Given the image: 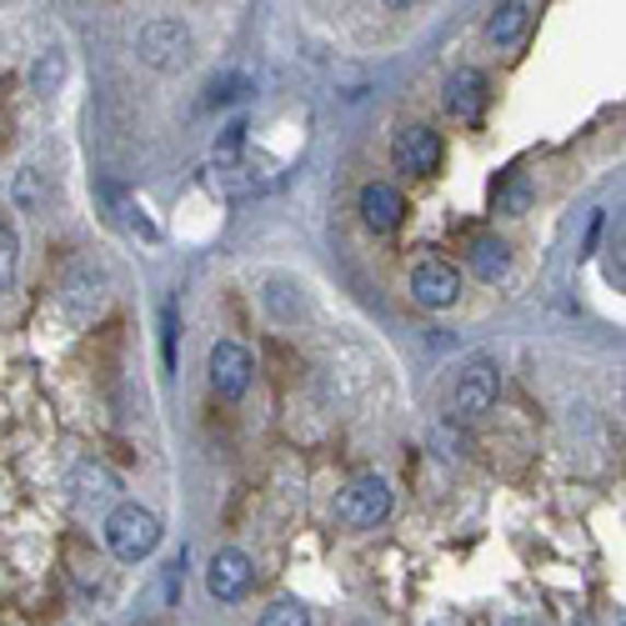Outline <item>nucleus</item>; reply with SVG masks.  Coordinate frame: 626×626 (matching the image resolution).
<instances>
[{
    "mask_svg": "<svg viewBox=\"0 0 626 626\" xmlns=\"http://www.w3.org/2000/svg\"><path fill=\"white\" fill-rule=\"evenodd\" d=\"M106 546L116 561H146L161 546V517L136 507V501H120L106 517Z\"/></svg>",
    "mask_w": 626,
    "mask_h": 626,
    "instance_id": "obj_1",
    "label": "nucleus"
},
{
    "mask_svg": "<svg viewBox=\"0 0 626 626\" xmlns=\"http://www.w3.org/2000/svg\"><path fill=\"white\" fill-rule=\"evenodd\" d=\"M136 56H141L151 71H181L190 60V25L176 21V15L146 21L141 36H136Z\"/></svg>",
    "mask_w": 626,
    "mask_h": 626,
    "instance_id": "obj_2",
    "label": "nucleus"
},
{
    "mask_svg": "<svg viewBox=\"0 0 626 626\" xmlns=\"http://www.w3.org/2000/svg\"><path fill=\"white\" fill-rule=\"evenodd\" d=\"M386 511H391L386 476H356V482H346L341 497H336V517H341L346 526H356V532H367V526L386 521Z\"/></svg>",
    "mask_w": 626,
    "mask_h": 626,
    "instance_id": "obj_3",
    "label": "nucleus"
},
{
    "mask_svg": "<svg viewBox=\"0 0 626 626\" xmlns=\"http://www.w3.org/2000/svg\"><path fill=\"white\" fill-rule=\"evenodd\" d=\"M206 367H211V391L221 402H241L251 376H256V361H251V351L241 341H216Z\"/></svg>",
    "mask_w": 626,
    "mask_h": 626,
    "instance_id": "obj_4",
    "label": "nucleus"
},
{
    "mask_svg": "<svg viewBox=\"0 0 626 626\" xmlns=\"http://www.w3.org/2000/svg\"><path fill=\"white\" fill-rule=\"evenodd\" d=\"M391 161L402 176H431L441 166V136L431 126H402L391 136Z\"/></svg>",
    "mask_w": 626,
    "mask_h": 626,
    "instance_id": "obj_5",
    "label": "nucleus"
},
{
    "mask_svg": "<svg viewBox=\"0 0 626 626\" xmlns=\"http://www.w3.org/2000/svg\"><path fill=\"white\" fill-rule=\"evenodd\" d=\"M497 391H501V371L491 361H472V367L456 376V396H451V411L461 421H476L482 411L497 406Z\"/></svg>",
    "mask_w": 626,
    "mask_h": 626,
    "instance_id": "obj_6",
    "label": "nucleus"
},
{
    "mask_svg": "<svg viewBox=\"0 0 626 626\" xmlns=\"http://www.w3.org/2000/svg\"><path fill=\"white\" fill-rule=\"evenodd\" d=\"M256 581V567H251V556L236 552V546H225V552L211 556V567H206V587H211L216 602H241Z\"/></svg>",
    "mask_w": 626,
    "mask_h": 626,
    "instance_id": "obj_7",
    "label": "nucleus"
},
{
    "mask_svg": "<svg viewBox=\"0 0 626 626\" xmlns=\"http://www.w3.org/2000/svg\"><path fill=\"white\" fill-rule=\"evenodd\" d=\"M411 295H416V306H426V311L456 306V295H461L456 266H447V260H421L411 271Z\"/></svg>",
    "mask_w": 626,
    "mask_h": 626,
    "instance_id": "obj_8",
    "label": "nucleus"
},
{
    "mask_svg": "<svg viewBox=\"0 0 626 626\" xmlns=\"http://www.w3.org/2000/svg\"><path fill=\"white\" fill-rule=\"evenodd\" d=\"M211 181L225 190V196H256L276 181V171H266L251 151L241 155H225V161H211Z\"/></svg>",
    "mask_w": 626,
    "mask_h": 626,
    "instance_id": "obj_9",
    "label": "nucleus"
},
{
    "mask_svg": "<svg viewBox=\"0 0 626 626\" xmlns=\"http://www.w3.org/2000/svg\"><path fill=\"white\" fill-rule=\"evenodd\" d=\"M441 101H447V111L461 120V126H476V120L486 116L491 85H486L482 71H472V66H466V71H456V76L447 81V95H441Z\"/></svg>",
    "mask_w": 626,
    "mask_h": 626,
    "instance_id": "obj_10",
    "label": "nucleus"
},
{
    "mask_svg": "<svg viewBox=\"0 0 626 626\" xmlns=\"http://www.w3.org/2000/svg\"><path fill=\"white\" fill-rule=\"evenodd\" d=\"M71 486H76V497H81V507H116L120 501V476L111 472L106 461H76V472H71Z\"/></svg>",
    "mask_w": 626,
    "mask_h": 626,
    "instance_id": "obj_11",
    "label": "nucleus"
},
{
    "mask_svg": "<svg viewBox=\"0 0 626 626\" xmlns=\"http://www.w3.org/2000/svg\"><path fill=\"white\" fill-rule=\"evenodd\" d=\"M106 291H111L106 266H95V260H76L71 276H66V301H71L81 316H95V311L106 306Z\"/></svg>",
    "mask_w": 626,
    "mask_h": 626,
    "instance_id": "obj_12",
    "label": "nucleus"
},
{
    "mask_svg": "<svg viewBox=\"0 0 626 626\" xmlns=\"http://www.w3.org/2000/svg\"><path fill=\"white\" fill-rule=\"evenodd\" d=\"M361 221L376 231V236H391L396 225L406 221V201H402V190L386 186V181H371L367 190H361Z\"/></svg>",
    "mask_w": 626,
    "mask_h": 626,
    "instance_id": "obj_13",
    "label": "nucleus"
},
{
    "mask_svg": "<svg viewBox=\"0 0 626 626\" xmlns=\"http://www.w3.org/2000/svg\"><path fill=\"white\" fill-rule=\"evenodd\" d=\"M251 91H256V76H251L246 66H225V71H216L211 81H206L201 106L206 111H225V106H236V101H246Z\"/></svg>",
    "mask_w": 626,
    "mask_h": 626,
    "instance_id": "obj_14",
    "label": "nucleus"
},
{
    "mask_svg": "<svg viewBox=\"0 0 626 626\" xmlns=\"http://www.w3.org/2000/svg\"><path fill=\"white\" fill-rule=\"evenodd\" d=\"M526 25H532V5H526V0H507V5L491 11V25H486V31H491V40L507 50L526 36Z\"/></svg>",
    "mask_w": 626,
    "mask_h": 626,
    "instance_id": "obj_15",
    "label": "nucleus"
},
{
    "mask_svg": "<svg viewBox=\"0 0 626 626\" xmlns=\"http://www.w3.org/2000/svg\"><path fill=\"white\" fill-rule=\"evenodd\" d=\"M466 260H472V271L482 276V281H501L511 266V251H507V241H497V236H476Z\"/></svg>",
    "mask_w": 626,
    "mask_h": 626,
    "instance_id": "obj_16",
    "label": "nucleus"
},
{
    "mask_svg": "<svg viewBox=\"0 0 626 626\" xmlns=\"http://www.w3.org/2000/svg\"><path fill=\"white\" fill-rule=\"evenodd\" d=\"M60 81H66V56H60V50H40L36 66H31V91H36V95H56Z\"/></svg>",
    "mask_w": 626,
    "mask_h": 626,
    "instance_id": "obj_17",
    "label": "nucleus"
},
{
    "mask_svg": "<svg viewBox=\"0 0 626 626\" xmlns=\"http://www.w3.org/2000/svg\"><path fill=\"white\" fill-rule=\"evenodd\" d=\"M5 190H11V201L21 206V211H40V176H36V166H21Z\"/></svg>",
    "mask_w": 626,
    "mask_h": 626,
    "instance_id": "obj_18",
    "label": "nucleus"
},
{
    "mask_svg": "<svg viewBox=\"0 0 626 626\" xmlns=\"http://www.w3.org/2000/svg\"><path fill=\"white\" fill-rule=\"evenodd\" d=\"M266 306L276 311V321H295V316H301V286L271 281V291H266Z\"/></svg>",
    "mask_w": 626,
    "mask_h": 626,
    "instance_id": "obj_19",
    "label": "nucleus"
},
{
    "mask_svg": "<svg viewBox=\"0 0 626 626\" xmlns=\"http://www.w3.org/2000/svg\"><path fill=\"white\" fill-rule=\"evenodd\" d=\"M526 206H532V181H526V176H521V171H517V176H511L507 186L497 190V211L521 216V211H526Z\"/></svg>",
    "mask_w": 626,
    "mask_h": 626,
    "instance_id": "obj_20",
    "label": "nucleus"
},
{
    "mask_svg": "<svg viewBox=\"0 0 626 626\" xmlns=\"http://www.w3.org/2000/svg\"><path fill=\"white\" fill-rule=\"evenodd\" d=\"M15 266H21V241L5 221H0V291H11L15 286Z\"/></svg>",
    "mask_w": 626,
    "mask_h": 626,
    "instance_id": "obj_21",
    "label": "nucleus"
},
{
    "mask_svg": "<svg viewBox=\"0 0 626 626\" xmlns=\"http://www.w3.org/2000/svg\"><path fill=\"white\" fill-rule=\"evenodd\" d=\"M260 626H311V612L301 602H276V606H266Z\"/></svg>",
    "mask_w": 626,
    "mask_h": 626,
    "instance_id": "obj_22",
    "label": "nucleus"
},
{
    "mask_svg": "<svg viewBox=\"0 0 626 626\" xmlns=\"http://www.w3.org/2000/svg\"><path fill=\"white\" fill-rule=\"evenodd\" d=\"M161 356L166 371H176V306H161Z\"/></svg>",
    "mask_w": 626,
    "mask_h": 626,
    "instance_id": "obj_23",
    "label": "nucleus"
},
{
    "mask_svg": "<svg viewBox=\"0 0 626 626\" xmlns=\"http://www.w3.org/2000/svg\"><path fill=\"white\" fill-rule=\"evenodd\" d=\"M501 626H542V622H532V616H507Z\"/></svg>",
    "mask_w": 626,
    "mask_h": 626,
    "instance_id": "obj_24",
    "label": "nucleus"
},
{
    "mask_svg": "<svg viewBox=\"0 0 626 626\" xmlns=\"http://www.w3.org/2000/svg\"><path fill=\"white\" fill-rule=\"evenodd\" d=\"M616 626H622V622H616Z\"/></svg>",
    "mask_w": 626,
    "mask_h": 626,
    "instance_id": "obj_25",
    "label": "nucleus"
}]
</instances>
